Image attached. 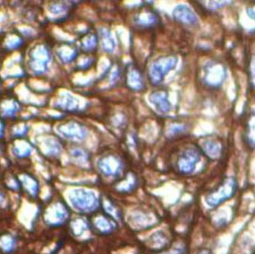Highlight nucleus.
<instances>
[{
    "label": "nucleus",
    "mask_w": 255,
    "mask_h": 254,
    "mask_svg": "<svg viewBox=\"0 0 255 254\" xmlns=\"http://www.w3.org/2000/svg\"><path fill=\"white\" fill-rule=\"evenodd\" d=\"M253 65L252 67V77L253 79V83L255 85V61L253 63Z\"/></svg>",
    "instance_id": "3"
},
{
    "label": "nucleus",
    "mask_w": 255,
    "mask_h": 254,
    "mask_svg": "<svg viewBox=\"0 0 255 254\" xmlns=\"http://www.w3.org/2000/svg\"><path fill=\"white\" fill-rule=\"evenodd\" d=\"M249 15H251L252 18H253L254 19H255V10L251 9L250 12H249Z\"/></svg>",
    "instance_id": "5"
},
{
    "label": "nucleus",
    "mask_w": 255,
    "mask_h": 254,
    "mask_svg": "<svg viewBox=\"0 0 255 254\" xmlns=\"http://www.w3.org/2000/svg\"><path fill=\"white\" fill-rule=\"evenodd\" d=\"M198 254H213V253L211 251H209V250H203L201 252L199 253Z\"/></svg>",
    "instance_id": "4"
},
{
    "label": "nucleus",
    "mask_w": 255,
    "mask_h": 254,
    "mask_svg": "<svg viewBox=\"0 0 255 254\" xmlns=\"http://www.w3.org/2000/svg\"><path fill=\"white\" fill-rule=\"evenodd\" d=\"M237 179L233 176L226 177L206 196V203L212 208H216L233 199L238 192Z\"/></svg>",
    "instance_id": "1"
},
{
    "label": "nucleus",
    "mask_w": 255,
    "mask_h": 254,
    "mask_svg": "<svg viewBox=\"0 0 255 254\" xmlns=\"http://www.w3.org/2000/svg\"><path fill=\"white\" fill-rule=\"evenodd\" d=\"M15 245L16 241L10 234L0 235V253L3 254H11L15 251Z\"/></svg>",
    "instance_id": "2"
}]
</instances>
